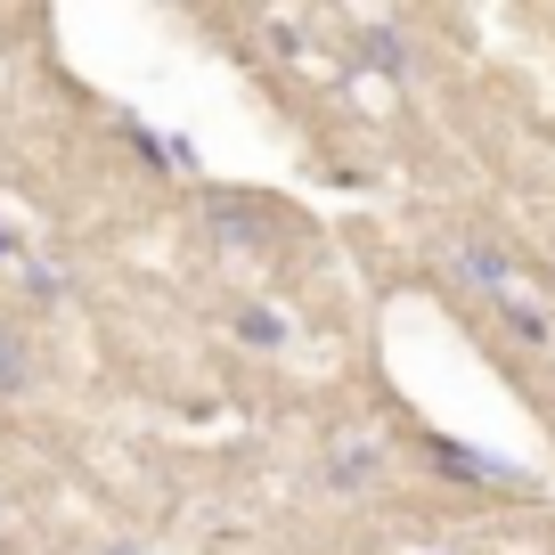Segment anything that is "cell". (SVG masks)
I'll return each mask as SVG.
<instances>
[{
	"label": "cell",
	"mask_w": 555,
	"mask_h": 555,
	"mask_svg": "<svg viewBox=\"0 0 555 555\" xmlns=\"http://www.w3.org/2000/svg\"><path fill=\"white\" fill-rule=\"evenodd\" d=\"M34 384V360H25V344L9 327H0V392H25Z\"/></svg>",
	"instance_id": "277c9868"
},
{
	"label": "cell",
	"mask_w": 555,
	"mask_h": 555,
	"mask_svg": "<svg viewBox=\"0 0 555 555\" xmlns=\"http://www.w3.org/2000/svg\"><path fill=\"white\" fill-rule=\"evenodd\" d=\"M457 270H466V278H482L490 295H506V278H515L499 254H490V245H466V254H457Z\"/></svg>",
	"instance_id": "3957f363"
},
{
	"label": "cell",
	"mask_w": 555,
	"mask_h": 555,
	"mask_svg": "<svg viewBox=\"0 0 555 555\" xmlns=\"http://www.w3.org/2000/svg\"><path fill=\"white\" fill-rule=\"evenodd\" d=\"M506 327H515L522 344H547V319H539L531 302H506Z\"/></svg>",
	"instance_id": "8992f818"
},
{
	"label": "cell",
	"mask_w": 555,
	"mask_h": 555,
	"mask_svg": "<svg viewBox=\"0 0 555 555\" xmlns=\"http://www.w3.org/2000/svg\"><path fill=\"white\" fill-rule=\"evenodd\" d=\"M237 335H245L254 351H278V344H286V319H278V311H245V319H237Z\"/></svg>",
	"instance_id": "5b68a950"
},
{
	"label": "cell",
	"mask_w": 555,
	"mask_h": 555,
	"mask_svg": "<svg viewBox=\"0 0 555 555\" xmlns=\"http://www.w3.org/2000/svg\"><path fill=\"white\" fill-rule=\"evenodd\" d=\"M0 261H9V237H0Z\"/></svg>",
	"instance_id": "ba28073f"
},
{
	"label": "cell",
	"mask_w": 555,
	"mask_h": 555,
	"mask_svg": "<svg viewBox=\"0 0 555 555\" xmlns=\"http://www.w3.org/2000/svg\"><path fill=\"white\" fill-rule=\"evenodd\" d=\"M434 466H441V474H457V482H490V490H499V482H515V474H506V466H490V457H474L466 441H434Z\"/></svg>",
	"instance_id": "6da1fadb"
},
{
	"label": "cell",
	"mask_w": 555,
	"mask_h": 555,
	"mask_svg": "<svg viewBox=\"0 0 555 555\" xmlns=\"http://www.w3.org/2000/svg\"><path fill=\"white\" fill-rule=\"evenodd\" d=\"M376 466H384V450H367V441H344V450L327 457V482H335V490H360V482H376Z\"/></svg>",
	"instance_id": "7a4b0ae2"
},
{
	"label": "cell",
	"mask_w": 555,
	"mask_h": 555,
	"mask_svg": "<svg viewBox=\"0 0 555 555\" xmlns=\"http://www.w3.org/2000/svg\"><path fill=\"white\" fill-rule=\"evenodd\" d=\"M367 57H376L384 74H400V66H409V57H400V41H392V34H367Z\"/></svg>",
	"instance_id": "52a82bcc"
}]
</instances>
